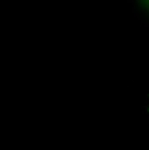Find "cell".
I'll return each instance as SVG.
<instances>
[{"label":"cell","mask_w":149,"mask_h":150,"mask_svg":"<svg viewBox=\"0 0 149 150\" xmlns=\"http://www.w3.org/2000/svg\"><path fill=\"white\" fill-rule=\"evenodd\" d=\"M144 111H145V114L147 116V117L149 120V92L147 94V96L145 97V102H144Z\"/></svg>","instance_id":"1"}]
</instances>
